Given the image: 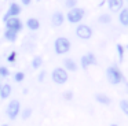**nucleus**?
Returning a JSON list of instances; mask_svg holds the SVG:
<instances>
[{"instance_id": "nucleus-1", "label": "nucleus", "mask_w": 128, "mask_h": 126, "mask_svg": "<svg viewBox=\"0 0 128 126\" xmlns=\"http://www.w3.org/2000/svg\"><path fill=\"white\" fill-rule=\"evenodd\" d=\"M84 16H86V10L83 7H74L68 11V14L65 15V19L72 25H78L83 21Z\"/></svg>"}, {"instance_id": "nucleus-2", "label": "nucleus", "mask_w": 128, "mask_h": 126, "mask_svg": "<svg viewBox=\"0 0 128 126\" xmlns=\"http://www.w3.org/2000/svg\"><path fill=\"white\" fill-rule=\"evenodd\" d=\"M106 78H108L109 84L112 85H118L124 81V75L117 66H109L106 68Z\"/></svg>"}, {"instance_id": "nucleus-3", "label": "nucleus", "mask_w": 128, "mask_h": 126, "mask_svg": "<svg viewBox=\"0 0 128 126\" xmlns=\"http://www.w3.org/2000/svg\"><path fill=\"white\" fill-rule=\"evenodd\" d=\"M72 48V43L68 37H56L54 41V51L56 55H66Z\"/></svg>"}, {"instance_id": "nucleus-4", "label": "nucleus", "mask_w": 128, "mask_h": 126, "mask_svg": "<svg viewBox=\"0 0 128 126\" xmlns=\"http://www.w3.org/2000/svg\"><path fill=\"white\" fill-rule=\"evenodd\" d=\"M20 112H21L20 100H17V99L10 100V103L7 104V107H6V115L8 117V119L10 121H15L18 117H20Z\"/></svg>"}, {"instance_id": "nucleus-5", "label": "nucleus", "mask_w": 128, "mask_h": 126, "mask_svg": "<svg viewBox=\"0 0 128 126\" xmlns=\"http://www.w3.org/2000/svg\"><path fill=\"white\" fill-rule=\"evenodd\" d=\"M51 79L56 85H64L69 81V73L64 67H55L51 73Z\"/></svg>"}, {"instance_id": "nucleus-6", "label": "nucleus", "mask_w": 128, "mask_h": 126, "mask_svg": "<svg viewBox=\"0 0 128 126\" xmlns=\"http://www.w3.org/2000/svg\"><path fill=\"white\" fill-rule=\"evenodd\" d=\"M94 32H92L91 26L86 23H78L77 27H76V36H77L80 40H90L92 37Z\"/></svg>"}, {"instance_id": "nucleus-7", "label": "nucleus", "mask_w": 128, "mask_h": 126, "mask_svg": "<svg viewBox=\"0 0 128 126\" xmlns=\"http://www.w3.org/2000/svg\"><path fill=\"white\" fill-rule=\"evenodd\" d=\"M4 25H6V29L15 30V32H18V33L24 29V23L20 19V16H10L8 19L4 21Z\"/></svg>"}, {"instance_id": "nucleus-8", "label": "nucleus", "mask_w": 128, "mask_h": 126, "mask_svg": "<svg viewBox=\"0 0 128 126\" xmlns=\"http://www.w3.org/2000/svg\"><path fill=\"white\" fill-rule=\"evenodd\" d=\"M98 63L96 60V56H95L92 52H87L86 55H83L80 59V64H81V68L83 70H87L90 66H95Z\"/></svg>"}, {"instance_id": "nucleus-9", "label": "nucleus", "mask_w": 128, "mask_h": 126, "mask_svg": "<svg viewBox=\"0 0 128 126\" xmlns=\"http://www.w3.org/2000/svg\"><path fill=\"white\" fill-rule=\"evenodd\" d=\"M21 11H22V8H21V4H18V3H15V1L10 3L8 10H7V12L3 15V22L6 21V19H8L10 16H18V15L21 14Z\"/></svg>"}, {"instance_id": "nucleus-10", "label": "nucleus", "mask_w": 128, "mask_h": 126, "mask_svg": "<svg viewBox=\"0 0 128 126\" xmlns=\"http://www.w3.org/2000/svg\"><path fill=\"white\" fill-rule=\"evenodd\" d=\"M65 22V14L62 11H54L52 15H51V23L54 27H59L62 26Z\"/></svg>"}, {"instance_id": "nucleus-11", "label": "nucleus", "mask_w": 128, "mask_h": 126, "mask_svg": "<svg viewBox=\"0 0 128 126\" xmlns=\"http://www.w3.org/2000/svg\"><path fill=\"white\" fill-rule=\"evenodd\" d=\"M106 4L112 12H120L121 8L124 7V0H108Z\"/></svg>"}, {"instance_id": "nucleus-12", "label": "nucleus", "mask_w": 128, "mask_h": 126, "mask_svg": "<svg viewBox=\"0 0 128 126\" xmlns=\"http://www.w3.org/2000/svg\"><path fill=\"white\" fill-rule=\"evenodd\" d=\"M64 68L68 71V73H76V71L78 70V66L77 63H76L74 59H72V58H65L64 59Z\"/></svg>"}, {"instance_id": "nucleus-13", "label": "nucleus", "mask_w": 128, "mask_h": 126, "mask_svg": "<svg viewBox=\"0 0 128 126\" xmlns=\"http://www.w3.org/2000/svg\"><path fill=\"white\" fill-rule=\"evenodd\" d=\"M26 27H28L30 32H37L40 29V21L37 18H28L26 19Z\"/></svg>"}, {"instance_id": "nucleus-14", "label": "nucleus", "mask_w": 128, "mask_h": 126, "mask_svg": "<svg viewBox=\"0 0 128 126\" xmlns=\"http://www.w3.org/2000/svg\"><path fill=\"white\" fill-rule=\"evenodd\" d=\"M11 93H12V88L10 84H4L0 86V99L6 100V99H8L11 96Z\"/></svg>"}, {"instance_id": "nucleus-15", "label": "nucleus", "mask_w": 128, "mask_h": 126, "mask_svg": "<svg viewBox=\"0 0 128 126\" xmlns=\"http://www.w3.org/2000/svg\"><path fill=\"white\" fill-rule=\"evenodd\" d=\"M4 40L8 41V43H15L18 38V32L15 30H11V29H6L4 30Z\"/></svg>"}, {"instance_id": "nucleus-16", "label": "nucleus", "mask_w": 128, "mask_h": 126, "mask_svg": "<svg viewBox=\"0 0 128 126\" xmlns=\"http://www.w3.org/2000/svg\"><path fill=\"white\" fill-rule=\"evenodd\" d=\"M95 100L99 104H102V106H109L112 103V99L108 95H105V93H96L95 95Z\"/></svg>"}, {"instance_id": "nucleus-17", "label": "nucleus", "mask_w": 128, "mask_h": 126, "mask_svg": "<svg viewBox=\"0 0 128 126\" xmlns=\"http://www.w3.org/2000/svg\"><path fill=\"white\" fill-rule=\"evenodd\" d=\"M118 22L122 26H128V8L127 7L121 8V11L118 14Z\"/></svg>"}, {"instance_id": "nucleus-18", "label": "nucleus", "mask_w": 128, "mask_h": 126, "mask_svg": "<svg viewBox=\"0 0 128 126\" xmlns=\"http://www.w3.org/2000/svg\"><path fill=\"white\" fill-rule=\"evenodd\" d=\"M32 68L33 70H39L40 67L43 66V58L40 56V55H36V56H33V59H32Z\"/></svg>"}, {"instance_id": "nucleus-19", "label": "nucleus", "mask_w": 128, "mask_h": 126, "mask_svg": "<svg viewBox=\"0 0 128 126\" xmlns=\"http://www.w3.org/2000/svg\"><path fill=\"white\" fill-rule=\"evenodd\" d=\"M98 22H99L100 25H109L112 22V16L109 15V14H100V15L98 16Z\"/></svg>"}, {"instance_id": "nucleus-20", "label": "nucleus", "mask_w": 128, "mask_h": 126, "mask_svg": "<svg viewBox=\"0 0 128 126\" xmlns=\"http://www.w3.org/2000/svg\"><path fill=\"white\" fill-rule=\"evenodd\" d=\"M32 114H33V110H32L30 107H28V108H24V110H21V112H20L21 118H22L24 121L29 119V118L32 117Z\"/></svg>"}, {"instance_id": "nucleus-21", "label": "nucleus", "mask_w": 128, "mask_h": 126, "mask_svg": "<svg viewBox=\"0 0 128 126\" xmlns=\"http://www.w3.org/2000/svg\"><path fill=\"white\" fill-rule=\"evenodd\" d=\"M116 48H117V56H118V60L122 62V60H124V51H125L124 45H122V44H117Z\"/></svg>"}, {"instance_id": "nucleus-22", "label": "nucleus", "mask_w": 128, "mask_h": 126, "mask_svg": "<svg viewBox=\"0 0 128 126\" xmlns=\"http://www.w3.org/2000/svg\"><path fill=\"white\" fill-rule=\"evenodd\" d=\"M25 73H24V71H17V73H14V75H12V79H14L15 82H18V84H20V82H22L24 79H25Z\"/></svg>"}, {"instance_id": "nucleus-23", "label": "nucleus", "mask_w": 128, "mask_h": 126, "mask_svg": "<svg viewBox=\"0 0 128 126\" xmlns=\"http://www.w3.org/2000/svg\"><path fill=\"white\" fill-rule=\"evenodd\" d=\"M120 108H121V111L124 112L125 115H128V100L127 99L120 100Z\"/></svg>"}, {"instance_id": "nucleus-24", "label": "nucleus", "mask_w": 128, "mask_h": 126, "mask_svg": "<svg viewBox=\"0 0 128 126\" xmlns=\"http://www.w3.org/2000/svg\"><path fill=\"white\" fill-rule=\"evenodd\" d=\"M10 77V70L6 66H0V78H7Z\"/></svg>"}, {"instance_id": "nucleus-25", "label": "nucleus", "mask_w": 128, "mask_h": 126, "mask_svg": "<svg viewBox=\"0 0 128 126\" xmlns=\"http://www.w3.org/2000/svg\"><path fill=\"white\" fill-rule=\"evenodd\" d=\"M65 7H66L68 10L77 7V0H65Z\"/></svg>"}, {"instance_id": "nucleus-26", "label": "nucleus", "mask_w": 128, "mask_h": 126, "mask_svg": "<svg viewBox=\"0 0 128 126\" xmlns=\"http://www.w3.org/2000/svg\"><path fill=\"white\" fill-rule=\"evenodd\" d=\"M73 96H74V95H73V92H72V90H66V92H64L62 97H64L66 101H70V100L73 99Z\"/></svg>"}, {"instance_id": "nucleus-27", "label": "nucleus", "mask_w": 128, "mask_h": 126, "mask_svg": "<svg viewBox=\"0 0 128 126\" xmlns=\"http://www.w3.org/2000/svg\"><path fill=\"white\" fill-rule=\"evenodd\" d=\"M15 59H17V52H15V51L10 52V55L7 56V62H8V63H14Z\"/></svg>"}, {"instance_id": "nucleus-28", "label": "nucleus", "mask_w": 128, "mask_h": 126, "mask_svg": "<svg viewBox=\"0 0 128 126\" xmlns=\"http://www.w3.org/2000/svg\"><path fill=\"white\" fill-rule=\"evenodd\" d=\"M46 75H47V73H46L44 70H42V71L39 73V75H37V81H39V82H44Z\"/></svg>"}, {"instance_id": "nucleus-29", "label": "nucleus", "mask_w": 128, "mask_h": 126, "mask_svg": "<svg viewBox=\"0 0 128 126\" xmlns=\"http://www.w3.org/2000/svg\"><path fill=\"white\" fill-rule=\"evenodd\" d=\"M21 4H24L25 7H28V5L32 4V0H21Z\"/></svg>"}, {"instance_id": "nucleus-30", "label": "nucleus", "mask_w": 128, "mask_h": 126, "mask_svg": "<svg viewBox=\"0 0 128 126\" xmlns=\"http://www.w3.org/2000/svg\"><path fill=\"white\" fill-rule=\"evenodd\" d=\"M0 126H10L8 123H3V125H0Z\"/></svg>"}, {"instance_id": "nucleus-31", "label": "nucleus", "mask_w": 128, "mask_h": 126, "mask_svg": "<svg viewBox=\"0 0 128 126\" xmlns=\"http://www.w3.org/2000/svg\"><path fill=\"white\" fill-rule=\"evenodd\" d=\"M110 126H118V125H117V123H112Z\"/></svg>"}, {"instance_id": "nucleus-32", "label": "nucleus", "mask_w": 128, "mask_h": 126, "mask_svg": "<svg viewBox=\"0 0 128 126\" xmlns=\"http://www.w3.org/2000/svg\"><path fill=\"white\" fill-rule=\"evenodd\" d=\"M37 1H39V0H37Z\"/></svg>"}, {"instance_id": "nucleus-33", "label": "nucleus", "mask_w": 128, "mask_h": 126, "mask_svg": "<svg viewBox=\"0 0 128 126\" xmlns=\"http://www.w3.org/2000/svg\"><path fill=\"white\" fill-rule=\"evenodd\" d=\"M0 86H2V85H0Z\"/></svg>"}, {"instance_id": "nucleus-34", "label": "nucleus", "mask_w": 128, "mask_h": 126, "mask_svg": "<svg viewBox=\"0 0 128 126\" xmlns=\"http://www.w3.org/2000/svg\"><path fill=\"white\" fill-rule=\"evenodd\" d=\"M127 1H128V0H127Z\"/></svg>"}]
</instances>
